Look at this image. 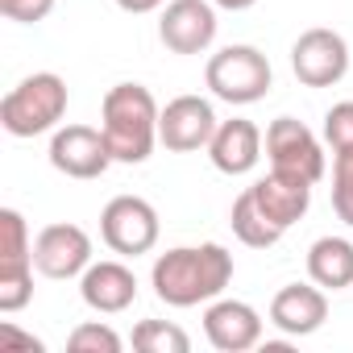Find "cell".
<instances>
[{"instance_id": "1", "label": "cell", "mask_w": 353, "mask_h": 353, "mask_svg": "<svg viewBox=\"0 0 353 353\" xmlns=\"http://www.w3.org/2000/svg\"><path fill=\"white\" fill-rule=\"evenodd\" d=\"M154 295L166 307H196V303H212L225 295V287L233 283V254L216 241L204 245H174L166 254L154 258L150 270Z\"/></svg>"}, {"instance_id": "2", "label": "cell", "mask_w": 353, "mask_h": 353, "mask_svg": "<svg viewBox=\"0 0 353 353\" xmlns=\"http://www.w3.org/2000/svg\"><path fill=\"white\" fill-rule=\"evenodd\" d=\"M158 117L162 108L154 104L150 88L141 83H117L108 88L104 104H100V129H104V141L112 150V162H145L154 154V141H158Z\"/></svg>"}, {"instance_id": "3", "label": "cell", "mask_w": 353, "mask_h": 353, "mask_svg": "<svg viewBox=\"0 0 353 353\" xmlns=\"http://www.w3.org/2000/svg\"><path fill=\"white\" fill-rule=\"evenodd\" d=\"M67 112V83L54 71L26 75L5 100H0V125L13 137H38L50 133Z\"/></svg>"}, {"instance_id": "4", "label": "cell", "mask_w": 353, "mask_h": 353, "mask_svg": "<svg viewBox=\"0 0 353 353\" xmlns=\"http://www.w3.org/2000/svg\"><path fill=\"white\" fill-rule=\"evenodd\" d=\"M204 79H208L212 96L225 104H258L270 92L274 71L258 46H225L208 59Z\"/></svg>"}, {"instance_id": "5", "label": "cell", "mask_w": 353, "mask_h": 353, "mask_svg": "<svg viewBox=\"0 0 353 353\" xmlns=\"http://www.w3.org/2000/svg\"><path fill=\"white\" fill-rule=\"evenodd\" d=\"M100 237L121 258H141L158 245V212L141 196H117L100 212Z\"/></svg>"}, {"instance_id": "6", "label": "cell", "mask_w": 353, "mask_h": 353, "mask_svg": "<svg viewBox=\"0 0 353 353\" xmlns=\"http://www.w3.org/2000/svg\"><path fill=\"white\" fill-rule=\"evenodd\" d=\"M291 71L303 88H332L349 75V42L336 30H303L291 46Z\"/></svg>"}, {"instance_id": "7", "label": "cell", "mask_w": 353, "mask_h": 353, "mask_svg": "<svg viewBox=\"0 0 353 353\" xmlns=\"http://www.w3.org/2000/svg\"><path fill=\"white\" fill-rule=\"evenodd\" d=\"M266 158L274 170H287V174H299L307 183H320L324 179V150L316 141V133L295 121V117H274L270 129H266Z\"/></svg>"}, {"instance_id": "8", "label": "cell", "mask_w": 353, "mask_h": 353, "mask_svg": "<svg viewBox=\"0 0 353 353\" xmlns=\"http://www.w3.org/2000/svg\"><path fill=\"white\" fill-rule=\"evenodd\" d=\"M158 38L170 54H204L216 42V5L212 0H166L158 17Z\"/></svg>"}, {"instance_id": "9", "label": "cell", "mask_w": 353, "mask_h": 353, "mask_svg": "<svg viewBox=\"0 0 353 353\" xmlns=\"http://www.w3.org/2000/svg\"><path fill=\"white\" fill-rule=\"evenodd\" d=\"M50 166L67 179H100L112 166V150L104 141V129L92 125H63L50 137Z\"/></svg>"}, {"instance_id": "10", "label": "cell", "mask_w": 353, "mask_h": 353, "mask_svg": "<svg viewBox=\"0 0 353 353\" xmlns=\"http://www.w3.org/2000/svg\"><path fill=\"white\" fill-rule=\"evenodd\" d=\"M216 125L221 121L204 96H174L158 117V141L170 154H192V150H204L212 141Z\"/></svg>"}, {"instance_id": "11", "label": "cell", "mask_w": 353, "mask_h": 353, "mask_svg": "<svg viewBox=\"0 0 353 353\" xmlns=\"http://www.w3.org/2000/svg\"><path fill=\"white\" fill-rule=\"evenodd\" d=\"M34 266L46 279H75L92 266V237L79 225H46L34 241Z\"/></svg>"}, {"instance_id": "12", "label": "cell", "mask_w": 353, "mask_h": 353, "mask_svg": "<svg viewBox=\"0 0 353 353\" xmlns=\"http://www.w3.org/2000/svg\"><path fill=\"white\" fill-rule=\"evenodd\" d=\"M312 188H316V183L299 179V174H287V170H274V166H270V174H262L250 192H254V204L262 208V216L287 233L295 221L307 216V208H312Z\"/></svg>"}, {"instance_id": "13", "label": "cell", "mask_w": 353, "mask_h": 353, "mask_svg": "<svg viewBox=\"0 0 353 353\" xmlns=\"http://www.w3.org/2000/svg\"><path fill=\"white\" fill-rule=\"evenodd\" d=\"M204 332L221 353H245L262 341V316L245 299H212L204 312Z\"/></svg>"}, {"instance_id": "14", "label": "cell", "mask_w": 353, "mask_h": 353, "mask_svg": "<svg viewBox=\"0 0 353 353\" xmlns=\"http://www.w3.org/2000/svg\"><path fill=\"white\" fill-rule=\"evenodd\" d=\"M79 295L92 312L100 316H117L137 299V274L125 262H92L79 274Z\"/></svg>"}, {"instance_id": "15", "label": "cell", "mask_w": 353, "mask_h": 353, "mask_svg": "<svg viewBox=\"0 0 353 353\" xmlns=\"http://www.w3.org/2000/svg\"><path fill=\"white\" fill-rule=\"evenodd\" d=\"M328 320V295L324 287H307V283H291L270 299V324L287 336H312L320 324Z\"/></svg>"}, {"instance_id": "16", "label": "cell", "mask_w": 353, "mask_h": 353, "mask_svg": "<svg viewBox=\"0 0 353 353\" xmlns=\"http://www.w3.org/2000/svg\"><path fill=\"white\" fill-rule=\"evenodd\" d=\"M208 158L221 174H250L262 158V129L245 117L221 121L208 141Z\"/></svg>"}, {"instance_id": "17", "label": "cell", "mask_w": 353, "mask_h": 353, "mask_svg": "<svg viewBox=\"0 0 353 353\" xmlns=\"http://www.w3.org/2000/svg\"><path fill=\"white\" fill-rule=\"evenodd\" d=\"M307 274L324 291H345L353 287V241L345 237H320L307 250Z\"/></svg>"}, {"instance_id": "18", "label": "cell", "mask_w": 353, "mask_h": 353, "mask_svg": "<svg viewBox=\"0 0 353 353\" xmlns=\"http://www.w3.org/2000/svg\"><path fill=\"white\" fill-rule=\"evenodd\" d=\"M229 225H233V237H237L241 245H250V250H270V245H279V237H283V229L262 216V208L254 204V192H250V188L233 200Z\"/></svg>"}, {"instance_id": "19", "label": "cell", "mask_w": 353, "mask_h": 353, "mask_svg": "<svg viewBox=\"0 0 353 353\" xmlns=\"http://www.w3.org/2000/svg\"><path fill=\"white\" fill-rule=\"evenodd\" d=\"M133 349L137 353H188L192 336L170 320H141L133 328Z\"/></svg>"}, {"instance_id": "20", "label": "cell", "mask_w": 353, "mask_h": 353, "mask_svg": "<svg viewBox=\"0 0 353 353\" xmlns=\"http://www.w3.org/2000/svg\"><path fill=\"white\" fill-rule=\"evenodd\" d=\"M332 208L353 229V150L332 154Z\"/></svg>"}, {"instance_id": "21", "label": "cell", "mask_w": 353, "mask_h": 353, "mask_svg": "<svg viewBox=\"0 0 353 353\" xmlns=\"http://www.w3.org/2000/svg\"><path fill=\"white\" fill-rule=\"evenodd\" d=\"M67 349L71 353H121L125 349V341L108 328V324H100V320H92V324H79V328H71V336H67Z\"/></svg>"}, {"instance_id": "22", "label": "cell", "mask_w": 353, "mask_h": 353, "mask_svg": "<svg viewBox=\"0 0 353 353\" xmlns=\"http://www.w3.org/2000/svg\"><path fill=\"white\" fill-rule=\"evenodd\" d=\"M324 141L336 150H353V100H341L324 112Z\"/></svg>"}, {"instance_id": "23", "label": "cell", "mask_w": 353, "mask_h": 353, "mask_svg": "<svg viewBox=\"0 0 353 353\" xmlns=\"http://www.w3.org/2000/svg\"><path fill=\"white\" fill-rule=\"evenodd\" d=\"M50 9H54V0H0V13H5L9 21H21V26L42 21Z\"/></svg>"}, {"instance_id": "24", "label": "cell", "mask_w": 353, "mask_h": 353, "mask_svg": "<svg viewBox=\"0 0 353 353\" xmlns=\"http://www.w3.org/2000/svg\"><path fill=\"white\" fill-rule=\"evenodd\" d=\"M0 341H5V345H26V349L42 353V341H38V336H30V332H17L13 324H0Z\"/></svg>"}, {"instance_id": "25", "label": "cell", "mask_w": 353, "mask_h": 353, "mask_svg": "<svg viewBox=\"0 0 353 353\" xmlns=\"http://www.w3.org/2000/svg\"><path fill=\"white\" fill-rule=\"evenodd\" d=\"M162 5L166 0H117V9H125V13H154Z\"/></svg>"}, {"instance_id": "26", "label": "cell", "mask_w": 353, "mask_h": 353, "mask_svg": "<svg viewBox=\"0 0 353 353\" xmlns=\"http://www.w3.org/2000/svg\"><path fill=\"white\" fill-rule=\"evenodd\" d=\"M216 9H229V13H245V9H254L258 0H212Z\"/></svg>"}]
</instances>
